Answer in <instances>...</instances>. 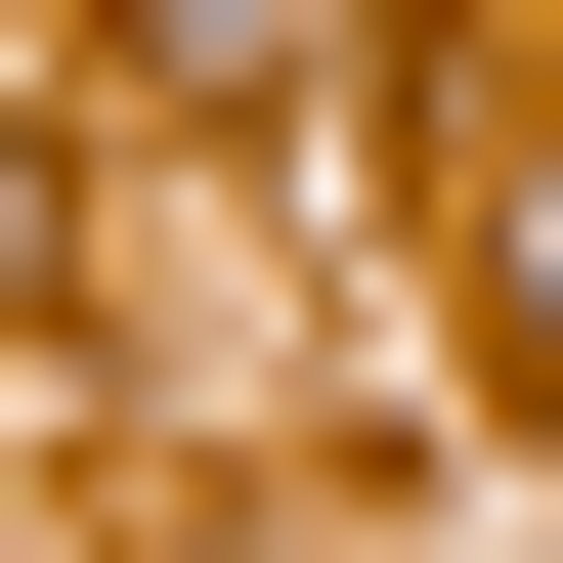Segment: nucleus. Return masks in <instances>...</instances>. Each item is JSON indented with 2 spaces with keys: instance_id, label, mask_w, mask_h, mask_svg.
Segmentation results:
<instances>
[{
  "instance_id": "obj_1",
  "label": "nucleus",
  "mask_w": 563,
  "mask_h": 563,
  "mask_svg": "<svg viewBox=\"0 0 563 563\" xmlns=\"http://www.w3.org/2000/svg\"><path fill=\"white\" fill-rule=\"evenodd\" d=\"M0 261H44V131H0Z\"/></svg>"
}]
</instances>
